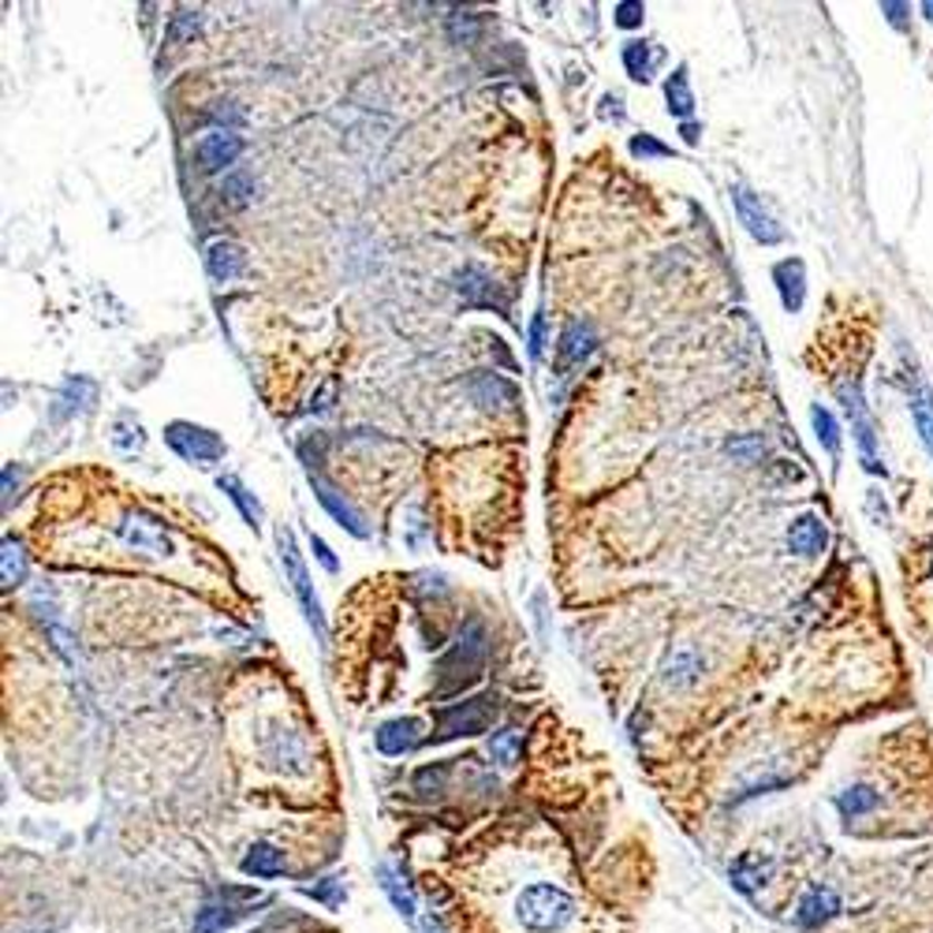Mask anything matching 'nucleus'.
Here are the masks:
<instances>
[{"mask_svg": "<svg viewBox=\"0 0 933 933\" xmlns=\"http://www.w3.org/2000/svg\"><path fill=\"white\" fill-rule=\"evenodd\" d=\"M597 351V332L590 329V321H567L561 332V344H556V362L561 367H579Z\"/></svg>", "mask_w": 933, "mask_h": 933, "instance_id": "obj_15", "label": "nucleus"}, {"mask_svg": "<svg viewBox=\"0 0 933 933\" xmlns=\"http://www.w3.org/2000/svg\"><path fill=\"white\" fill-rule=\"evenodd\" d=\"M475 30H478V16L475 12H464V16H456L453 19V27H448V35H453V41H470L475 38Z\"/></svg>", "mask_w": 933, "mask_h": 933, "instance_id": "obj_40", "label": "nucleus"}, {"mask_svg": "<svg viewBox=\"0 0 933 933\" xmlns=\"http://www.w3.org/2000/svg\"><path fill=\"white\" fill-rule=\"evenodd\" d=\"M381 888L385 893H389V900H392V907L400 911L404 919H415V896H411V888L404 885V877L392 871V866H381Z\"/></svg>", "mask_w": 933, "mask_h": 933, "instance_id": "obj_31", "label": "nucleus"}, {"mask_svg": "<svg viewBox=\"0 0 933 933\" xmlns=\"http://www.w3.org/2000/svg\"><path fill=\"white\" fill-rule=\"evenodd\" d=\"M642 19H647V8H642L639 0H620V4L613 8V23L624 27V30L642 27Z\"/></svg>", "mask_w": 933, "mask_h": 933, "instance_id": "obj_37", "label": "nucleus"}, {"mask_svg": "<svg viewBox=\"0 0 933 933\" xmlns=\"http://www.w3.org/2000/svg\"><path fill=\"white\" fill-rule=\"evenodd\" d=\"M202 30V12H191V8H179V12L168 16L165 27V41L168 46H184V41H195Z\"/></svg>", "mask_w": 933, "mask_h": 933, "instance_id": "obj_30", "label": "nucleus"}, {"mask_svg": "<svg viewBox=\"0 0 933 933\" xmlns=\"http://www.w3.org/2000/svg\"><path fill=\"white\" fill-rule=\"evenodd\" d=\"M836 807H840L844 818H863V814L882 807V791L871 788V785H852L836 796Z\"/></svg>", "mask_w": 933, "mask_h": 933, "instance_id": "obj_28", "label": "nucleus"}, {"mask_svg": "<svg viewBox=\"0 0 933 933\" xmlns=\"http://www.w3.org/2000/svg\"><path fill=\"white\" fill-rule=\"evenodd\" d=\"M489 761L493 766H500V769H512L516 761L523 758V732L519 728H500V732H493L489 736Z\"/></svg>", "mask_w": 933, "mask_h": 933, "instance_id": "obj_27", "label": "nucleus"}, {"mask_svg": "<svg viewBox=\"0 0 933 933\" xmlns=\"http://www.w3.org/2000/svg\"><path fill=\"white\" fill-rule=\"evenodd\" d=\"M456 292L467 307H489V310H497L500 318H508V295H504L500 284L493 281L486 270H478V265H464V270L456 273Z\"/></svg>", "mask_w": 933, "mask_h": 933, "instance_id": "obj_8", "label": "nucleus"}, {"mask_svg": "<svg viewBox=\"0 0 933 933\" xmlns=\"http://www.w3.org/2000/svg\"><path fill=\"white\" fill-rule=\"evenodd\" d=\"M732 206H736L739 224H744V229L750 232V240H755V243L774 246V243L785 240V229H780L774 213L766 210V202H761V195H755L750 187H744V184L732 187Z\"/></svg>", "mask_w": 933, "mask_h": 933, "instance_id": "obj_6", "label": "nucleus"}, {"mask_svg": "<svg viewBox=\"0 0 933 933\" xmlns=\"http://www.w3.org/2000/svg\"><path fill=\"white\" fill-rule=\"evenodd\" d=\"M0 579H4V590H16L27 583V556H23V545L16 538H4L0 545Z\"/></svg>", "mask_w": 933, "mask_h": 933, "instance_id": "obj_29", "label": "nucleus"}, {"mask_svg": "<svg viewBox=\"0 0 933 933\" xmlns=\"http://www.w3.org/2000/svg\"><path fill=\"white\" fill-rule=\"evenodd\" d=\"M631 154L635 157H642V161H650V157H672V146H664V143H658V138L653 135H631Z\"/></svg>", "mask_w": 933, "mask_h": 933, "instance_id": "obj_38", "label": "nucleus"}, {"mask_svg": "<svg viewBox=\"0 0 933 933\" xmlns=\"http://www.w3.org/2000/svg\"><path fill=\"white\" fill-rule=\"evenodd\" d=\"M251 198H254V179L251 176H246V173H229V176H224V184H221V202H224V206L243 210V206H251Z\"/></svg>", "mask_w": 933, "mask_h": 933, "instance_id": "obj_33", "label": "nucleus"}, {"mask_svg": "<svg viewBox=\"0 0 933 933\" xmlns=\"http://www.w3.org/2000/svg\"><path fill=\"white\" fill-rule=\"evenodd\" d=\"M120 538L138 553H154V556L173 553V538H168L165 523L157 516H149V512H132V516L120 523Z\"/></svg>", "mask_w": 933, "mask_h": 933, "instance_id": "obj_9", "label": "nucleus"}, {"mask_svg": "<svg viewBox=\"0 0 933 933\" xmlns=\"http://www.w3.org/2000/svg\"><path fill=\"white\" fill-rule=\"evenodd\" d=\"M922 12H926V19L933 23V0H930V4H922Z\"/></svg>", "mask_w": 933, "mask_h": 933, "instance_id": "obj_48", "label": "nucleus"}, {"mask_svg": "<svg viewBox=\"0 0 933 933\" xmlns=\"http://www.w3.org/2000/svg\"><path fill=\"white\" fill-rule=\"evenodd\" d=\"M340 885H344V882H337V877H329L325 885H318V888H307V893H310V896H318V900H325V904H332V907H337L340 900H344V893H340Z\"/></svg>", "mask_w": 933, "mask_h": 933, "instance_id": "obj_43", "label": "nucleus"}, {"mask_svg": "<svg viewBox=\"0 0 933 933\" xmlns=\"http://www.w3.org/2000/svg\"><path fill=\"white\" fill-rule=\"evenodd\" d=\"M542 348H545V314L538 310V314H534V321H531V344H527V351H531L534 362L542 359Z\"/></svg>", "mask_w": 933, "mask_h": 933, "instance_id": "obj_41", "label": "nucleus"}, {"mask_svg": "<svg viewBox=\"0 0 933 933\" xmlns=\"http://www.w3.org/2000/svg\"><path fill=\"white\" fill-rule=\"evenodd\" d=\"M470 396H475V404L482 407V411H516L519 407V389H516V381H508V378H500V373H478V378H470Z\"/></svg>", "mask_w": 933, "mask_h": 933, "instance_id": "obj_12", "label": "nucleus"}, {"mask_svg": "<svg viewBox=\"0 0 933 933\" xmlns=\"http://www.w3.org/2000/svg\"><path fill=\"white\" fill-rule=\"evenodd\" d=\"M165 445L173 448V453L184 459V464L213 467V464H221V459H224L221 434L206 430V426L184 422V418H176V422L165 426Z\"/></svg>", "mask_w": 933, "mask_h": 933, "instance_id": "obj_5", "label": "nucleus"}, {"mask_svg": "<svg viewBox=\"0 0 933 933\" xmlns=\"http://www.w3.org/2000/svg\"><path fill=\"white\" fill-rule=\"evenodd\" d=\"M497 713H500V699L493 691L475 694V699H464V702H453V706H441V710L434 713V721H437L434 744L489 732V725L497 721Z\"/></svg>", "mask_w": 933, "mask_h": 933, "instance_id": "obj_3", "label": "nucleus"}, {"mask_svg": "<svg viewBox=\"0 0 933 933\" xmlns=\"http://www.w3.org/2000/svg\"><path fill=\"white\" fill-rule=\"evenodd\" d=\"M620 60H624V71H628V79H635V82H647L653 79V71H658V64L664 60V52L653 46V41H628L624 52H620Z\"/></svg>", "mask_w": 933, "mask_h": 933, "instance_id": "obj_19", "label": "nucleus"}, {"mask_svg": "<svg viewBox=\"0 0 933 933\" xmlns=\"http://www.w3.org/2000/svg\"><path fill=\"white\" fill-rule=\"evenodd\" d=\"M683 143H688V146L699 143V127H694V124H683Z\"/></svg>", "mask_w": 933, "mask_h": 933, "instance_id": "obj_46", "label": "nucleus"}, {"mask_svg": "<svg viewBox=\"0 0 933 933\" xmlns=\"http://www.w3.org/2000/svg\"><path fill=\"white\" fill-rule=\"evenodd\" d=\"M94 400H98V385L90 378H68L57 396V407H52V418H71V415L90 411Z\"/></svg>", "mask_w": 933, "mask_h": 933, "instance_id": "obj_20", "label": "nucleus"}, {"mask_svg": "<svg viewBox=\"0 0 933 933\" xmlns=\"http://www.w3.org/2000/svg\"><path fill=\"white\" fill-rule=\"evenodd\" d=\"M109 441L113 448L120 456H135V453H143V445H146V434H143V422L132 415V411H120L113 418V430H109Z\"/></svg>", "mask_w": 933, "mask_h": 933, "instance_id": "obj_26", "label": "nucleus"}, {"mask_svg": "<svg viewBox=\"0 0 933 933\" xmlns=\"http://www.w3.org/2000/svg\"><path fill=\"white\" fill-rule=\"evenodd\" d=\"M664 101H669V116H676V120H688L694 113V94H691V79H688V68H683V64L664 79Z\"/></svg>", "mask_w": 933, "mask_h": 933, "instance_id": "obj_25", "label": "nucleus"}, {"mask_svg": "<svg viewBox=\"0 0 933 933\" xmlns=\"http://www.w3.org/2000/svg\"><path fill=\"white\" fill-rule=\"evenodd\" d=\"M728 456L739 459V464H758L761 456H766V441H761L758 434H747V437H732V441L725 445Z\"/></svg>", "mask_w": 933, "mask_h": 933, "instance_id": "obj_36", "label": "nucleus"}, {"mask_svg": "<svg viewBox=\"0 0 933 933\" xmlns=\"http://www.w3.org/2000/svg\"><path fill=\"white\" fill-rule=\"evenodd\" d=\"M911 411H915V426H919V434H922V441H926V448L933 453V392L922 385V389L915 392V404H911Z\"/></svg>", "mask_w": 933, "mask_h": 933, "instance_id": "obj_35", "label": "nucleus"}, {"mask_svg": "<svg viewBox=\"0 0 933 933\" xmlns=\"http://www.w3.org/2000/svg\"><path fill=\"white\" fill-rule=\"evenodd\" d=\"M418 744H422V721L418 717H396V721H385L378 728V750L389 758L411 755Z\"/></svg>", "mask_w": 933, "mask_h": 933, "instance_id": "obj_14", "label": "nucleus"}, {"mask_svg": "<svg viewBox=\"0 0 933 933\" xmlns=\"http://www.w3.org/2000/svg\"><path fill=\"white\" fill-rule=\"evenodd\" d=\"M516 919L527 933H561L575 919V900L550 882H534L516 896Z\"/></svg>", "mask_w": 933, "mask_h": 933, "instance_id": "obj_2", "label": "nucleus"}, {"mask_svg": "<svg viewBox=\"0 0 933 933\" xmlns=\"http://www.w3.org/2000/svg\"><path fill=\"white\" fill-rule=\"evenodd\" d=\"M217 489L235 504V508H240V516H243L246 527H251V531L262 527V504H259V497H254L251 489L243 486L240 478H235V475H221L217 478Z\"/></svg>", "mask_w": 933, "mask_h": 933, "instance_id": "obj_22", "label": "nucleus"}, {"mask_svg": "<svg viewBox=\"0 0 933 933\" xmlns=\"http://www.w3.org/2000/svg\"><path fill=\"white\" fill-rule=\"evenodd\" d=\"M836 915H840V896H836L833 888H825V885L807 888V896H803L799 907H796V922H799L803 930L829 926Z\"/></svg>", "mask_w": 933, "mask_h": 933, "instance_id": "obj_13", "label": "nucleus"}, {"mask_svg": "<svg viewBox=\"0 0 933 933\" xmlns=\"http://www.w3.org/2000/svg\"><path fill=\"white\" fill-rule=\"evenodd\" d=\"M210 120H217V124L224 127V132H235V127L243 124V113L235 109L232 101H217V105L210 109Z\"/></svg>", "mask_w": 933, "mask_h": 933, "instance_id": "obj_39", "label": "nucleus"}, {"mask_svg": "<svg viewBox=\"0 0 933 933\" xmlns=\"http://www.w3.org/2000/svg\"><path fill=\"white\" fill-rule=\"evenodd\" d=\"M206 270L210 276L217 284H229L235 281L243 270H246V254H243V246L240 243H229V240H221V243H213L210 246V254H206Z\"/></svg>", "mask_w": 933, "mask_h": 933, "instance_id": "obj_18", "label": "nucleus"}, {"mask_svg": "<svg viewBox=\"0 0 933 933\" xmlns=\"http://www.w3.org/2000/svg\"><path fill=\"white\" fill-rule=\"evenodd\" d=\"M769 874H774V863L761 859V855H739V859L732 863V871H728L732 885L747 896L758 893V888L769 882Z\"/></svg>", "mask_w": 933, "mask_h": 933, "instance_id": "obj_21", "label": "nucleus"}, {"mask_svg": "<svg viewBox=\"0 0 933 933\" xmlns=\"http://www.w3.org/2000/svg\"><path fill=\"white\" fill-rule=\"evenodd\" d=\"M310 550H314V556L321 561V567H325V572H332V575L340 572V561H337V556H332V550H329L325 542L318 538V534H310Z\"/></svg>", "mask_w": 933, "mask_h": 933, "instance_id": "obj_42", "label": "nucleus"}, {"mask_svg": "<svg viewBox=\"0 0 933 933\" xmlns=\"http://www.w3.org/2000/svg\"><path fill=\"white\" fill-rule=\"evenodd\" d=\"M276 550H281L284 575H288V583H292V594L299 597V609H303L307 624L314 628L318 642L325 647V613H321V602H318V594H314V583H310V575H307L303 553H299V545H295L292 531H288V527L276 531Z\"/></svg>", "mask_w": 933, "mask_h": 933, "instance_id": "obj_4", "label": "nucleus"}, {"mask_svg": "<svg viewBox=\"0 0 933 933\" xmlns=\"http://www.w3.org/2000/svg\"><path fill=\"white\" fill-rule=\"evenodd\" d=\"M243 874H251V877H276V874H284V852L276 844H251L246 847V855H243Z\"/></svg>", "mask_w": 933, "mask_h": 933, "instance_id": "obj_24", "label": "nucleus"}, {"mask_svg": "<svg viewBox=\"0 0 933 933\" xmlns=\"http://www.w3.org/2000/svg\"><path fill=\"white\" fill-rule=\"evenodd\" d=\"M243 154V138L235 132H224V127H213L195 143V161L202 173H224L232 168Z\"/></svg>", "mask_w": 933, "mask_h": 933, "instance_id": "obj_10", "label": "nucleus"}, {"mask_svg": "<svg viewBox=\"0 0 933 933\" xmlns=\"http://www.w3.org/2000/svg\"><path fill=\"white\" fill-rule=\"evenodd\" d=\"M448 774H453V761H434V766L418 769V774H415V791H418V796H441Z\"/></svg>", "mask_w": 933, "mask_h": 933, "instance_id": "obj_34", "label": "nucleus"}, {"mask_svg": "<svg viewBox=\"0 0 933 933\" xmlns=\"http://www.w3.org/2000/svg\"><path fill=\"white\" fill-rule=\"evenodd\" d=\"M825 545H829V531H825V519L807 512V516L791 519L788 527V553L796 556H818L825 553Z\"/></svg>", "mask_w": 933, "mask_h": 933, "instance_id": "obj_16", "label": "nucleus"}, {"mask_svg": "<svg viewBox=\"0 0 933 933\" xmlns=\"http://www.w3.org/2000/svg\"><path fill=\"white\" fill-rule=\"evenodd\" d=\"M810 426H814V434H818V441H822L825 453L840 456V426H836V418L825 411L822 404L810 407Z\"/></svg>", "mask_w": 933, "mask_h": 933, "instance_id": "obj_32", "label": "nucleus"}, {"mask_svg": "<svg viewBox=\"0 0 933 933\" xmlns=\"http://www.w3.org/2000/svg\"><path fill=\"white\" fill-rule=\"evenodd\" d=\"M774 281L780 292V303H785L788 314H799L803 299H807V270H803L799 259H785L774 265Z\"/></svg>", "mask_w": 933, "mask_h": 933, "instance_id": "obj_17", "label": "nucleus"}, {"mask_svg": "<svg viewBox=\"0 0 933 933\" xmlns=\"http://www.w3.org/2000/svg\"><path fill=\"white\" fill-rule=\"evenodd\" d=\"M486 661H489V631L482 620H467L459 628L456 642L448 647V653L437 661V694L445 699V694H459L464 688H470L486 672Z\"/></svg>", "mask_w": 933, "mask_h": 933, "instance_id": "obj_1", "label": "nucleus"}, {"mask_svg": "<svg viewBox=\"0 0 933 933\" xmlns=\"http://www.w3.org/2000/svg\"><path fill=\"white\" fill-rule=\"evenodd\" d=\"M16 486H19V470H16V464H4V508H12Z\"/></svg>", "mask_w": 933, "mask_h": 933, "instance_id": "obj_44", "label": "nucleus"}, {"mask_svg": "<svg viewBox=\"0 0 933 933\" xmlns=\"http://www.w3.org/2000/svg\"><path fill=\"white\" fill-rule=\"evenodd\" d=\"M310 486H314L318 493V500H321V508L329 512L332 519L340 523L348 534H356V538H370V527H367V519H362V512L351 504L344 493H340L337 486H329L325 478H318V475H310Z\"/></svg>", "mask_w": 933, "mask_h": 933, "instance_id": "obj_11", "label": "nucleus"}, {"mask_svg": "<svg viewBox=\"0 0 933 933\" xmlns=\"http://www.w3.org/2000/svg\"><path fill=\"white\" fill-rule=\"evenodd\" d=\"M699 672H702V658L691 647H680L669 653V661H664L661 680L669 683V688H688V683L699 680Z\"/></svg>", "mask_w": 933, "mask_h": 933, "instance_id": "obj_23", "label": "nucleus"}, {"mask_svg": "<svg viewBox=\"0 0 933 933\" xmlns=\"http://www.w3.org/2000/svg\"><path fill=\"white\" fill-rule=\"evenodd\" d=\"M251 900H254L251 888H217V893L202 904L191 933H224L232 922H240L246 915L243 904H251Z\"/></svg>", "mask_w": 933, "mask_h": 933, "instance_id": "obj_7", "label": "nucleus"}, {"mask_svg": "<svg viewBox=\"0 0 933 933\" xmlns=\"http://www.w3.org/2000/svg\"><path fill=\"white\" fill-rule=\"evenodd\" d=\"M422 933H441V926H437V922L430 919V922H426V926H422Z\"/></svg>", "mask_w": 933, "mask_h": 933, "instance_id": "obj_47", "label": "nucleus"}, {"mask_svg": "<svg viewBox=\"0 0 933 933\" xmlns=\"http://www.w3.org/2000/svg\"><path fill=\"white\" fill-rule=\"evenodd\" d=\"M882 12L888 16V23L893 27H907V4H882Z\"/></svg>", "mask_w": 933, "mask_h": 933, "instance_id": "obj_45", "label": "nucleus"}]
</instances>
